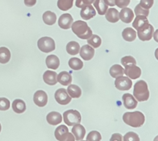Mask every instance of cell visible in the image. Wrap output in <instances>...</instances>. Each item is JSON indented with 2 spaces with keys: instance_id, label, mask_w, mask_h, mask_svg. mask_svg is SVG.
I'll return each mask as SVG.
<instances>
[{
  "instance_id": "1",
  "label": "cell",
  "mask_w": 158,
  "mask_h": 141,
  "mask_svg": "<svg viewBox=\"0 0 158 141\" xmlns=\"http://www.w3.org/2000/svg\"><path fill=\"white\" fill-rule=\"evenodd\" d=\"M123 120L126 124L132 127H140L145 122V117L140 111L125 113L123 116Z\"/></svg>"
},
{
  "instance_id": "2",
  "label": "cell",
  "mask_w": 158,
  "mask_h": 141,
  "mask_svg": "<svg viewBox=\"0 0 158 141\" xmlns=\"http://www.w3.org/2000/svg\"><path fill=\"white\" fill-rule=\"evenodd\" d=\"M72 30L75 35L82 39H88L93 35V32L88 24L84 21L78 20L73 23Z\"/></svg>"
},
{
  "instance_id": "3",
  "label": "cell",
  "mask_w": 158,
  "mask_h": 141,
  "mask_svg": "<svg viewBox=\"0 0 158 141\" xmlns=\"http://www.w3.org/2000/svg\"><path fill=\"white\" fill-rule=\"evenodd\" d=\"M134 97L137 101H147L150 97L148 83L144 80H140L134 84Z\"/></svg>"
},
{
  "instance_id": "4",
  "label": "cell",
  "mask_w": 158,
  "mask_h": 141,
  "mask_svg": "<svg viewBox=\"0 0 158 141\" xmlns=\"http://www.w3.org/2000/svg\"><path fill=\"white\" fill-rule=\"evenodd\" d=\"M63 120L68 126H73L81 122V115L79 111L75 110H69L63 114Z\"/></svg>"
},
{
  "instance_id": "5",
  "label": "cell",
  "mask_w": 158,
  "mask_h": 141,
  "mask_svg": "<svg viewBox=\"0 0 158 141\" xmlns=\"http://www.w3.org/2000/svg\"><path fill=\"white\" fill-rule=\"evenodd\" d=\"M37 46L40 51L43 52H50L55 50L56 44L53 39L50 37H42L37 42Z\"/></svg>"
},
{
  "instance_id": "6",
  "label": "cell",
  "mask_w": 158,
  "mask_h": 141,
  "mask_svg": "<svg viewBox=\"0 0 158 141\" xmlns=\"http://www.w3.org/2000/svg\"><path fill=\"white\" fill-rule=\"evenodd\" d=\"M154 32V26L149 24L146 25L143 28L137 30V35L141 41H149L152 39L153 34Z\"/></svg>"
},
{
  "instance_id": "7",
  "label": "cell",
  "mask_w": 158,
  "mask_h": 141,
  "mask_svg": "<svg viewBox=\"0 0 158 141\" xmlns=\"http://www.w3.org/2000/svg\"><path fill=\"white\" fill-rule=\"evenodd\" d=\"M132 81H131V80L129 77L122 76V77L116 78L115 86L119 90H129L132 87Z\"/></svg>"
},
{
  "instance_id": "8",
  "label": "cell",
  "mask_w": 158,
  "mask_h": 141,
  "mask_svg": "<svg viewBox=\"0 0 158 141\" xmlns=\"http://www.w3.org/2000/svg\"><path fill=\"white\" fill-rule=\"evenodd\" d=\"M55 99L57 103L60 105H67L71 102V98L68 94L66 89L60 88L58 89L55 93Z\"/></svg>"
},
{
  "instance_id": "9",
  "label": "cell",
  "mask_w": 158,
  "mask_h": 141,
  "mask_svg": "<svg viewBox=\"0 0 158 141\" xmlns=\"http://www.w3.org/2000/svg\"><path fill=\"white\" fill-rule=\"evenodd\" d=\"M33 102L36 106L43 107L47 104L48 96L46 93L43 90H38L34 93Z\"/></svg>"
},
{
  "instance_id": "10",
  "label": "cell",
  "mask_w": 158,
  "mask_h": 141,
  "mask_svg": "<svg viewBox=\"0 0 158 141\" xmlns=\"http://www.w3.org/2000/svg\"><path fill=\"white\" fill-rule=\"evenodd\" d=\"M73 23V19L72 15L69 13H65L61 15L58 20L59 26L63 29H70Z\"/></svg>"
},
{
  "instance_id": "11",
  "label": "cell",
  "mask_w": 158,
  "mask_h": 141,
  "mask_svg": "<svg viewBox=\"0 0 158 141\" xmlns=\"http://www.w3.org/2000/svg\"><path fill=\"white\" fill-rule=\"evenodd\" d=\"M124 73L127 77L132 80L138 79L141 76V69L136 65H132L125 67Z\"/></svg>"
},
{
  "instance_id": "12",
  "label": "cell",
  "mask_w": 158,
  "mask_h": 141,
  "mask_svg": "<svg viewBox=\"0 0 158 141\" xmlns=\"http://www.w3.org/2000/svg\"><path fill=\"white\" fill-rule=\"evenodd\" d=\"M95 54V50L89 45H84L80 50V55L86 61L92 60Z\"/></svg>"
},
{
  "instance_id": "13",
  "label": "cell",
  "mask_w": 158,
  "mask_h": 141,
  "mask_svg": "<svg viewBox=\"0 0 158 141\" xmlns=\"http://www.w3.org/2000/svg\"><path fill=\"white\" fill-rule=\"evenodd\" d=\"M123 105L128 110H134L137 106V100L131 93H124L122 97Z\"/></svg>"
},
{
  "instance_id": "14",
  "label": "cell",
  "mask_w": 158,
  "mask_h": 141,
  "mask_svg": "<svg viewBox=\"0 0 158 141\" xmlns=\"http://www.w3.org/2000/svg\"><path fill=\"white\" fill-rule=\"evenodd\" d=\"M134 18V13L130 8H123L120 12V19L125 23H131Z\"/></svg>"
},
{
  "instance_id": "15",
  "label": "cell",
  "mask_w": 158,
  "mask_h": 141,
  "mask_svg": "<svg viewBox=\"0 0 158 141\" xmlns=\"http://www.w3.org/2000/svg\"><path fill=\"white\" fill-rule=\"evenodd\" d=\"M57 76H58V74L55 71L47 70L43 74V80L46 84L49 85V86H54L58 83Z\"/></svg>"
},
{
  "instance_id": "16",
  "label": "cell",
  "mask_w": 158,
  "mask_h": 141,
  "mask_svg": "<svg viewBox=\"0 0 158 141\" xmlns=\"http://www.w3.org/2000/svg\"><path fill=\"white\" fill-rule=\"evenodd\" d=\"M72 134H73L76 140H83V139L85 137V134H86V130L83 125L78 123V124H76L73 126Z\"/></svg>"
},
{
  "instance_id": "17",
  "label": "cell",
  "mask_w": 158,
  "mask_h": 141,
  "mask_svg": "<svg viewBox=\"0 0 158 141\" xmlns=\"http://www.w3.org/2000/svg\"><path fill=\"white\" fill-rule=\"evenodd\" d=\"M96 14H97L96 10L91 5L82 8L81 11H80V16L84 20H89L94 18Z\"/></svg>"
},
{
  "instance_id": "18",
  "label": "cell",
  "mask_w": 158,
  "mask_h": 141,
  "mask_svg": "<svg viewBox=\"0 0 158 141\" xmlns=\"http://www.w3.org/2000/svg\"><path fill=\"white\" fill-rule=\"evenodd\" d=\"M46 120H47L48 123L52 125V126H55V125H58L61 123L62 120H63V117H62V115L60 113L52 111V112L49 113L47 114Z\"/></svg>"
},
{
  "instance_id": "19",
  "label": "cell",
  "mask_w": 158,
  "mask_h": 141,
  "mask_svg": "<svg viewBox=\"0 0 158 141\" xmlns=\"http://www.w3.org/2000/svg\"><path fill=\"white\" fill-rule=\"evenodd\" d=\"M72 76L66 71L60 72L57 76V81L63 86H69L72 83Z\"/></svg>"
},
{
  "instance_id": "20",
  "label": "cell",
  "mask_w": 158,
  "mask_h": 141,
  "mask_svg": "<svg viewBox=\"0 0 158 141\" xmlns=\"http://www.w3.org/2000/svg\"><path fill=\"white\" fill-rule=\"evenodd\" d=\"M106 20L110 23H115L120 20V12L114 8H110L107 9L106 14H105Z\"/></svg>"
},
{
  "instance_id": "21",
  "label": "cell",
  "mask_w": 158,
  "mask_h": 141,
  "mask_svg": "<svg viewBox=\"0 0 158 141\" xmlns=\"http://www.w3.org/2000/svg\"><path fill=\"white\" fill-rule=\"evenodd\" d=\"M60 60L56 55H49L46 59V64L49 69H57L60 66Z\"/></svg>"
},
{
  "instance_id": "22",
  "label": "cell",
  "mask_w": 158,
  "mask_h": 141,
  "mask_svg": "<svg viewBox=\"0 0 158 141\" xmlns=\"http://www.w3.org/2000/svg\"><path fill=\"white\" fill-rule=\"evenodd\" d=\"M148 24H149V21H148V18L146 16H144V15H137L134 23H133V27L137 31Z\"/></svg>"
},
{
  "instance_id": "23",
  "label": "cell",
  "mask_w": 158,
  "mask_h": 141,
  "mask_svg": "<svg viewBox=\"0 0 158 141\" xmlns=\"http://www.w3.org/2000/svg\"><path fill=\"white\" fill-rule=\"evenodd\" d=\"M12 107L14 112L16 114H23L26 111V105L23 100H20V99H16L12 102Z\"/></svg>"
},
{
  "instance_id": "24",
  "label": "cell",
  "mask_w": 158,
  "mask_h": 141,
  "mask_svg": "<svg viewBox=\"0 0 158 141\" xmlns=\"http://www.w3.org/2000/svg\"><path fill=\"white\" fill-rule=\"evenodd\" d=\"M122 36H123V39L126 41L133 42L135 40L136 37H137V32L133 28H126L123 29V32H122Z\"/></svg>"
},
{
  "instance_id": "25",
  "label": "cell",
  "mask_w": 158,
  "mask_h": 141,
  "mask_svg": "<svg viewBox=\"0 0 158 141\" xmlns=\"http://www.w3.org/2000/svg\"><path fill=\"white\" fill-rule=\"evenodd\" d=\"M68 133H69V129L66 127V126L60 125L56 129L54 134H55V137L57 140L63 141V139L67 135Z\"/></svg>"
},
{
  "instance_id": "26",
  "label": "cell",
  "mask_w": 158,
  "mask_h": 141,
  "mask_svg": "<svg viewBox=\"0 0 158 141\" xmlns=\"http://www.w3.org/2000/svg\"><path fill=\"white\" fill-rule=\"evenodd\" d=\"M43 19L45 24L48 25V26H52L55 24L56 21V15L51 11H46L43 13Z\"/></svg>"
},
{
  "instance_id": "27",
  "label": "cell",
  "mask_w": 158,
  "mask_h": 141,
  "mask_svg": "<svg viewBox=\"0 0 158 141\" xmlns=\"http://www.w3.org/2000/svg\"><path fill=\"white\" fill-rule=\"evenodd\" d=\"M94 6L100 15H105L108 9V6L105 3L104 0H94Z\"/></svg>"
},
{
  "instance_id": "28",
  "label": "cell",
  "mask_w": 158,
  "mask_h": 141,
  "mask_svg": "<svg viewBox=\"0 0 158 141\" xmlns=\"http://www.w3.org/2000/svg\"><path fill=\"white\" fill-rule=\"evenodd\" d=\"M80 46L77 42L76 41H71L68 43L66 45V52L69 54V55L75 56L80 52Z\"/></svg>"
},
{
  "instance_id": "29",
  "label": "cell",
  "mask_w": 158,
  "mask_h": 141,
  "mask_svg": "<svg viewBox=\"0 0 158 141\" xmlns=\"http://www.w3.org/2000/svg\"><path fill=\"white\" fill-rule=\"evenodd\" d=\"M67 93L71 98H79L81 97L82 90L77 85H69L67 88Z\"/></svg>"
},
{
  "instance_id": "30",
  "label": "cell",
  "mask_w": 158,
  "mask_h": 141,
  "mask_svg": "<svg viewBox=\"0 0 158 141\" xmlns=\"http://www.w3.org/2000/svg\"><path fill=\"white\" fill-rule=\"evenodd\" d=\"M110 74L113 78H117L123 76L124 74V69L122 67V66L119 64H115L111 66L110 69Z\"/></svg>"
},
{
  "instance_id": "31",
  "label": "cell",
  "mask_w": 158,
  "mask_h": 141,
  "mask_svg": "<svg viewBox=\"0 0 158 141\" xmlns=\"http://www.w3.org/2000/svg\"><path fill=\"white\" fill-rule=\"evenodd\" d=\"M11 58V52L6 47H0V63L6 64L9 63Z\"/></svg>"
},
{
  "instance_id": "32",
  "label": "cell",
  "mask_w": 158,
  "mask_h": 141,
  "mask_svg": "<svg viewBox=\"0 0 158 141\" xmlns=\"http://www.w3.org/2000/svg\"><path fill=\"white\" fill-rule=\"evenodd\" d=\"M69 66L73 70H80L83 67V63L81 60L77 57H73L69 60Z\"/></svg>"
},
{
  "instance_id": "33",
  "label": "cell",
  "mask_w": 158,
  "mask_h": 141,
  "mask_svg": "<svg viewBox=\"0 0 158 141\" xmlns=\"http://www.w3.org/2000/svg\"><path fill=\"white\" fill-rule=\"evenodd\" d=\"M73 0H58L57 6L62 11H67L73 7Z\"/></svg>"
},
{
  "instance_id": "34",
  "label": "cell",
  "mask_w": 158,
  "mask_h": 141,
  "mask_svg": "<svg viewBox=\"0 0 158 141\" xmlns=\"http://www.w3.org/2000/svg\"><path fill=\"white\" fill-rule=\"evenodd\" d=\"M87 43L89 46H92L93 48H98L100 47L102 43V40L100 37L97 35H92L87 39Z\"/></svg>"
},
{
  "instance_id": "35",
  "label": "cell",
  "mask_w": 158,
  "mask_h": 141,
  "mask_svg": "<svg viewBox=\"0 0 158 141\" xmlns=\"http://www.w3.org/2000/svg\"><path fill=\"white\" fill-rule=\"evenodd\" d=\"M121 63L124 67H127V66H132V65H136L137 62H136V60L133 56H127L123 57L121 59Z\"/></svg>"
},
{
  "instance_id": "36",
  "label": "cell",
  "mask_w": 158,
  "mask_h": 141,
  "mask_svg": "<svg viewBox=\"0 0 158 141\" xmlns=\"http://www.w3.org/2000/svg\"><path fill=\"white\" fill-rule=\"evenodd\" d=\"M101 139V134L96 131H91L86 137V141H100Z\"/></svg>"
},
{
  "instance_id": "37",
  "label": "cell",
  "mask_w": 158,
  "mask_h": 141,
  "mask_svg": "<svg viewBox=\"0 0 158 141\" xmlns=\"http://www.w3.org/2000/svg\"><path fill=\"white\" fill-rule=\"evenodd\" d=\"M134 13H135L136 15H144V16L148 17L149 15L150 11L149 9H143V7H141L138 4L134 9Z\"/></svg>"
},
{
  "instance_id": "38",
  "label": "cell",
  "mask_w": 158,
  "mask_h": 141,
  "mask_svg": "<svg viewBox=\"0 0 158 141\" xmlns=\"http://www.w3.org/2000/svg\"><path fill=\"white\" fill-rule=\"evenodd\" d=\"M123 141H140V137L136 133L128 132L123 136Z\"/></svg>"
},
{
  "instance_id": "39",
  "label": "cell",
  "mask_w": 158,
  "mask_h": 141,
  "mask_svg": "<svg viewBox=\"0 0 158 141\" xmlns=\"http://www.w3.org/2000/svg\"><path fill=\"white\" fill-rule=\"evenodd\" d=\"M10 107V102L7 98L1 97L0 98V110L6 111L8 110Z\"/></svg>"
},
{
  "instance_id": "40",
  "label": "cell",
  "mask_w": 158,
  "mask_h": 141,
  "mask_svg": "<svg viewBox=\"0 0 158 141\" xmlns=\"http://www.w3.org/2000/svg\"><path fill=\"white\" fill-rule=\"evenodd\" d=\"M94 0H76V6L78 8H83L94 3Z\"/></svg>"
},
{
  "instance_id": "41",
  "label": "cell",
  "mask_w": 158,
  "mask_h": 141,
  "mask_svg": "<svg viewBox=\"0 0 158 141\" xmlns=\"http://www.w3.org/2000/svg\"><path fill=\"white\" fill-rule=\"evenodd\" d=\"M154 0H140V2L139 3V5L143 9H150L154 5Z\"/></svg>"
},
{
  "instance_id": "42",
  "label": "cell",
  "mask_w": 158,
  "mask_h": 141,
  "mask_svg": "<svg viewBox=\"0 0 158 141\" xmlns=\"http://www.w3.org/2000/svg\"><path fill=\"white\" fill-rule=\"evenodd\" d=\"M131 2V0H115V5L120 9L127 7Z\"/></svg>"
},
{
  "instance_id": "43",
  "label": "cell",
  "mask_w": 158,
  "mask_h": 141,
  "mask_svg": "<svg viewBox=\"0 0 158 141\" xmlns=\"http://www.w3.org/2000/svg\"><path fill=\"white\" fill-rule=\"evenodd\" d=\"M110 141H123V137L120 134L116 133V134H114L111 136Z\"/></svg>"
},
{
  "instance_id": "44",
  "label": "cell",
  "mask_w": 158,
  "mask_h": 141,
  "mask_svg": "<svg viewBox=\"0 0 158 141\" xmlns=\"http://www.w3.org/2000/svg\"><path fill=\"white\" fill-rule=\"evenodd\" d=\"M36 3V0H24V4L27 7H32Z\"/></svg>"
},
{
  "instance_id": "45",
  "label": "cell",
  "mask_w": 158,
  "mask_h": 141,
  "mask_svg": "<svg viewBox=\"0 0 158 141\" xmlns=\"http://www.w3.org/2000/svg\"><path fill=\"white\" fill-rule=\"evenodd\" d=\"M75 137H74L73 134L72 133H68L67 135L66 136L64 139H63V141H75Z\"/></svg>"
},
{
  "instance_id": "46",
  "label": "cell",
  "mask_w": 158,
  "mask_h": 141,
  "mask_svg": "<svg viewBox=\"0 0 158 141\" xmlns=\"http://www.w3.org/2000/svg\"><path fill=\"white\" fill-rule=\"evenodd\" d=\"M104 2L107 6H115V0H104Z\"/></svg>"
},
{
  "instance_id": "47",
  "label": "cell",
  "mask_w": 158,
  "mask_h": 141,
  "mask_svg": "<svg viewBox=\"0 0 158 141\" xmlns=\"http://www.w3.org/2000/svg\"><path fill=\"white\" fill-rule=\"evenodd\" d=\"M153 36H154V39L155 40L157 43H158V29H157V30L154 32V34H153Z\"/></svg>"
},
{
  "instance_id": "48",
  "label": "cell",
  "mask_w": 158,
  "mask_h": 141,
  "mask_svg": "<svg viewBox=\"0 0 158 141\" xmlns=\"http://www.w3.org/2000/svg\"><path fill=\"white\" fill-rule=\"evenodd\" d=\"M155 57H156V59L158 60V48L155 50Z\"/></svg>"
},
{
  "instance_id": "49",
  "label": "cell",
  "mask_w": 158,
  "mask_h": 141,
  "mask_svg": "<svg viewBox=\"0 0 158 141\" xmlns=\"http://www.w3.org/2000/svg\"><path fill=\"white\" fill-rule=\"evenodd\" d=\"M154 141H158V136H157V137H156L155 138H154Z\"/></svg>"
},
{
  "instance_id": "50",
  "label": "cell",
  "mask_w": 158,
  "mask_h": 141,
  "mask_svg": "<svg viewBox=\"0 0 158 141\" xmlns=\"http://www.w3.org/2000/svg\"><path fill=\"white\" fill-rule=\"evenodd\" d=\"M2 131V126H1V123H0V132H1Z\"/></svg>"
},
{
  "instance_id": "51",
  "label": "cell",
  "mask_w": 158,
  "mask_h": 141,
  "mask_svg": "<svg viewBox=\"0 0 158 141\" xmlns=\"http://www.w3.org/2000/svg\"><path fill=\"white\" fill-rule=\"evenodd\" d=\"M80 141H85V140H80Z\"/></svg>"
}]
</instances>
